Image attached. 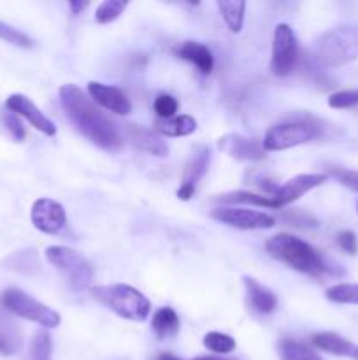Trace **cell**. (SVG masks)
I'll return each instance as SVG.
<instances>
[{
	"mask_svg": "<svg viewBox=\"0 0 358 360\" xmlns=\"http://www.w3.org/2000/svg\"><path fill=\"white\" fill-rule=\"evenodd\" d=\"M60 104L74 129L91 144L111 153L121 150L125 141L118 127L79 86L72 83L63 84L60 88Z\"/></svg>",
	"mask_w": 358,
	"mask_h": 360,
	"instance_id": "cell-1",
	"label": "cell"
},
{
	"mask_svg": "<svg viewBox=\"0 0 358 360\" xmlns=\"http://www.w3.org/2000/svg\"><path fill=\"white\" fill-rule=\"evenodd\" d=\"M267 253L272 259L286 264L291 269L298 273L309 274V276H323V274H333L339 276L344 271L337 266H332L321 253L312 248L304 239L295 238L291 234H277L267 241Z\"/></svg>",
	"mask_w": 358,
	"mask_h": 360,
	"instance_id": "cell-2",
	"label": "cell"
},
{
	"mask_svg": "<svg viewBox=\"0 0 358 360\" xmlns=\"http://www.w3.org/2000/svg\"><path fill=\"white\" fill-rule=\"evenodd\" d=\"M91 297L130 322H144L151 313V302L146 295L125 283L93 287Z\"/></svg>",
	"mask_w": 358,
	"mask_h": 360,
	"instance_id": "cell-3",
	"label": "cell"
},
{
	"mask_svg": "<svg viewBox=\"0 0 358 360\" xmlns=\"http://www.w3.org/2000/svg\"><path fill=\"white\" fill-rule=\"evenodd\" d=\"M314 58L325 69H336L358 60V23L325 32L316 42Z\"/></svg>",
	"mask_w": 358,
	"mask_h": 360,
	"instance_id": "cell-4",
	"label": "cell"
},
{
	"mask_svg": "<svg viewBox=\"0 0 358 360\" xmlns=\"http://www.w3.org/2000/svg\"><path fill=\"white\" fill-rule=\"evenodd\" d=\"M46 260L62 273L67 285L74 292H84L93 280V267L76 250L67 246H49L46 248Z\"/></svg>",
	"mask_w": 358,
	"mask_h": 360,
	"instance_id": "cell-5",
	"label": "cell"
},
{
	"mask_svg": "<svg viewBox=\"0 0 358 360\" xmlns=\"http://www.w3.org/2000/svg\"><path fill=\"white\" fill-rule=\"evenodd\" d=\"M0 302L13 315L39 323L44 329H56L60 322H62V319H60V315L55 309L42 304V302H39L37 299L28 295L27 292L20 290V288H7V290H4Z\"/></svg>",
	"mask_w": 358,
	"mask_h": 360,
	"instance_id": "cell-6",
	"label": "cell"
},
{
	"mask_svg": "<svg viewBox=\"0 0 358 360\" xmlns=\"http://www.w3.org/2000/svg\"><path fill=\"white\" fill-rule=\"evenodd\" d=\"M319 134H321L319 127L309 120L277 123L267 130L262 146L265 151H284L309 143V141L316 139Z\"/></svg>",
	"mask_w": 358,
	"mask_h": 360,
	"instance_id": "cell-7",
	"label": "cell"
},
{
	"mask_svg": "<svg viewBox=\"0 0 358 360\" xmlns=\"http://www.w3.org/2000/svg\"><path fill=\"white\" fill-rule=\"evenodd\" d=\"M298 62V42L290 25L279 23L272 35V58L270 70L274 76L286 77L295 70Z\"/></svg>",
	"mask_w": 358,
	"mask_h": 360,
	"instance_id": "cell-8",
	"label": "cell"
},
{
	"mask_svg": "<svg viewBox=\"0 0 358 360\" xmlns=\"http://www.w3.org/2000/svg\"><path fill=\"white\" fill-rule=\"evenodd\" d=\"M211 218L241 231H263L276 225V218L270 214L246 207H216L211 211Z\"/></svg>",
	"mask_w": 358,
	"mask_h": 360,
	"instance_id": "cell-9",
	"label": "cell"
},
{
	"mask_svg": "<svg viewBox=\"0 0 358 360\" xmlns=\"http://www.w3.org/2000/svg\"><path fill=\"white\" fill-rule=\"evenodd\" d=\"M30 220L37 231L49 236L60 234L67 227V213L63 206L48 197L37 199L32 204Z\"/></svg>",
	"mask_w": 358,
	"mask_h": 360,
	"instance_id": "cell-10",
	"label": "cell"
},
{
	"mask_svg": "<svg viewBox=\"0 0 358 360\" xmlns=\"http://www.w3.org/2000/svg\"><path fill=\"white\" fill-rule=\"evenodd\" d=\"M211 164V148L209 146H197L193 153L190 155L188 162L183 171L181 185L178 188V197L181 200H190L197 192V186L206 176L207 169Z\"/></svg>",
	"mask_w": 358,
	"mask_h": 360,
	"instance_id": "cell-11",
	"label": "cell"
},
{
	"mask_svg": "<svg viewBox=\"0 0 358 360\" xmlns=\"http://www.w3.org/2000/svg\"><path fill=\"white\" fill-rule=\"evenodd\" d=\"M6 109L27 120L35 130L42 132L44 136H56V125L23 94H13L6 98Z\"/></svg>",
	"mask_w": 358,
	"mask_h": 360,
	"instance_id": "cell-12",
	"label": "cell"
},
{
	"mask_svg": "<svg viewBox=\"0 0 358 360\" xmlns=\"http://www.w3.org/2000/svg\"><path fill=\"white\" fill-rule=\"evenodd\" d=\"M88 95H90L95 104L107 109L109 112H114V115L119 116H126L132 112V102L126 97L125 91L118 86L90 81L88 83Z\"/></svg>",
	"mask_w": 358,
	"mask_h": 360,
	"instance_id": "cell-13",
	"label": "cell"
},
{
	"mask_svg": "<svg viewBox=\"0 0 358 360\" xmlns=\"http://www.w3.org/2000/svg\"><path fill=\"white\" fill-rule=\"evenodd\" d=\"M218 148L225 151L228 157L242 162H262L267 157L262 143L241 136V134H227V136L220 137Z\"/></svg>",
	"mask_w": 358,
	"mask_h": 360,
	"instance_id": "cell-14",
	"label": "cell"
},
{
	"mask_svg": "<svg viewBox=\"0 0 358 360\" xmlns=\"http://www.w3.org/2000/svg\"><path fill=\"white\" fill-rule=\"evenodd\" d=\"M326 179H329V176L323 174V172H319V174H298L295 178L288 179L283 186H279L272 199L276 200L277 207L288 206V204L298 200L311 190L321 186Z\"/></svg>",
	"mask_w": 358,
	"mask_h": 360,
	"instance_id": "cell-15",
	"label": "cell"
},
{
	"mask_svg": "<svg viewBox=\"0 0 358 360\" xmlns=\"http://www.w3.org/2000/svg\"><path fill=\"white\" fill-rule=\"evenodd\" d=\"M125 136L137 150L151 155V157L164 158L168 155V146L157 132L140 125H126Z\"/></svg>",
	"mask_w": 358,
	"mask_h": 360,
	"instance_id": "cell-16",
	"label": "cell"
},
{
	"mask_svg": "<svg viewBox=\"0 0 358 360\" xmlns=\"http://www.w3.org/2000/svg\"><path fill=\"white\" fill-rule=\"evenodd\" d=\"M242 281H244L248 304L251 306L253 311L260 313V315H270V313L276 311L277 297L272 290H269L262 283H258L255 278L244 276Z\"/></svg>",
	"mask_w": 358,
	"mask_h": 360,
	"instance_id": "cell-17",
	"label": "cell"
},
{
	"mask_svg": "<svg viewBox=\"0 0 358 360\" xmlns=\"http://www.w3.org/2000/svg\"><path fill=\"white\" fill-rule=\"evenodd\" d=\"M175 55L179 58L186 60V62L193 63V65L199 69L200 74H211L214 67V58L211 49L206 44L199 41H185L178 49H175Z\"/></svg>",
	"mask_w": 358,
	"mask_h": 360,
	"instance_id": "cell-18",
	"label": "cell"
},
{
	"mask_svg": "<svg viewBox=\"0 0 358 360\" xmlns=\"http://www.w3.org/2000/svg\"><path fill=\"white\" fill-rule=\"evenodd\" d=\"M312 345H314L318 350L326 352V354L358 360V345L344 340L343 336H339V334L336 333L314 334V336H312Z\"/></svg>",
	"mask_w": 358,
	"mask_h": 360,
	"instance_id": "cell-19",
	"label": "cell"
},
{
	"mask_svg": "<svg viewBox=\"0 0 358 360\" xmlns=\"http://www.w3.org/2000/svg\"><path fill=\"white\" fill-rule=\"evenodd\" d=\"M154 129H157V132L161 134V136L185 137L195 132L197 120L188 115L174 116V118H167V120L158 118L157 122H154Z\"/></svg>",
	"mask_w": 358,
	"mask_h": 360,
	"instance_id": "cell-20",
	"label": "cell"
},
{
	"mask_svg": "<svg viewBox=\"0 0 358 360\" xmlns=\"http://www.w3.org/2000/svg\"><path fill=\"white\" fill-rule=\"evenodd\" d=\"M4 266L11 271H16L20 274H37L41 271V260H39L37 252L34 248L20 250L14 252L4 260Z\"/></svg>",
	"mask_w": 358,
	"mask_h": 360,
	"instance_id": "cell-21",
	"label": "cell"
},
{
	"mask_svg": "<svg viewBox=\"0 0 358 360\" xmlns=\"http://www.w3.org/2000/svg\"><path fill=\"white\" fill-rule=\"evenodd\" d=\"M151 329L158 340H167L179 333V316L172 308L165 306L154 311L151 319Z\"/></svg>",
	"mask_w": 358,
	"mask_h": 360,
	"instance_id": "cell-22",
	"label": "cell"
},
{
	"mask_svg": "<svg viewBox=\"0 0 358 360\" xmlns=\"http://www.w3.org/2000/svg\"><path fill=\"white\" fill-rule=\"evenodd\" d=\"M218 202L221 204H249V206H258V207H270L276 210L277 204L272 197L260 195V193L244 192V190H237V192H228L223 195L216 197ZM279 210V207H277Z\"/></svg>",
	"mask_w": 358,
	"mask_h": 360,
	"instance_id": "cell-23",
	"label": "cell"
},
{
	"mask_svg": "<svg viewBox=\"0 0 358 360\" xmlns=\"http://www.w3.org/2000/svg\"><path fill=\"white\" fill-rule=\"evenodd\" d=\"M218 9H220L221 18H223L225 25L228 30L239 34L244 25V14H246V2H232V0H218Z\"/></svg>",
	"mask_w": 358,
	"mask_h": 360,
	"instance_id": "cell-24",
	"label": "cell"
},
{
	"mask_svg": "<svg viewBox=\"0 0 358 360\" xmlns=\"http://www.w3.org/2000/svg\"><path fill=\"white\" fill-rule=\"evenodd\" d=\"M281 360H323L316 352L295 340H281L277 343Z\"/></svg>",
	"mask_w": 358,
	"mask_h": 360,
	"instance_id": "cell-25",
	"label": "cell"
},
{
	"mask_svg": "<svg viewBox=\"0 0 358 360\" xmlns=\"http://www.w3.org/2000/svg\"><path fill=\"white\" fill-rule=\"evenodd\" d=\"M53 340L48 330H37L32 338L27 360H51Z\"/></svg>",
	"mask_w": 358,
	"mask_h": 360,
	"instance_id": "cell-26",
	"label": "cell"
},
{
	"mask_svg": "<svg viewBox=\"0 0 358 360\" xmlns=\"http://www.w3.org/2000/svg\"><path fill=\"white\" fill-rule=\"evenodd\" d=\"M325 297L337 304H358V283H339L326 288Z\"/></svg>",
	"mask_w": 358,
	"mask_h": 360,
	"instance_id": "cell-27",
	"label": "cell"
},
{
	"mask_svg": "<svg viewBox=\"0 0 358 360\" xmlns=\"http://www.w3.org/2000/svg\"><path fill=\"white\" fill-rule=\"evenodd\" d=\"M126 7H128V2H123V0H104L95 9V21L100 25L112 23L125 13Z\"/></svg>",
	"mask_w": 358,
	"mask_h": 360,
	"instance_id": "cell-28",
	"label": "cell"
},
{
	"mask_svg": "<svg viewBox=\"0 0 358 360\" xmlns=\"http://www.w3.org/2000/svg\"><path fill=\"white\" fill-rule=\"evenodd\" d=\"M204 347H206L209 352H213V354L220 355L221 357V355H227L230 354V352H234L235 347H237V343H235L234 338L228 336V334L213 330V333H207L206 336H204Z\"/></svg>",
	"mask_w": 358,
	"mask_h": 360,
	"instance_id": "cell-29",
	"label": "cell"
},
{
	"mask_svg": "<svg viewBox=\"0 0 358 360\" xmlns=\"http://www.w3.org/2000/svg\"><path fill=\"white\" fill-rule=\"evenodd\" d=\"M0 39H2L4 42H7V44L16 46V48L28 49L34 46L32 37H28L25 32L18 30V28H14L13 25L6 23V21H2V20H0Z\"/></svg>",
	"mask_w": 358,
	"mask_h": 360,
	"instance_id": "cell-30",
	"label": "cell"
},
{
	"mask_svg": "<svg viewBox=\"0 0 358 360\" xmlns=\"http://www.w3.org/2000/svg\"><path fill=\"white\" fill-rule=\"evenodd\" d=\"M0 122H2L4 129H6V132L9 134L14 143H23L25 137H27V130H25L20 116L11 111H4L0 112Z\"/></svg>",
	"mask_w": 358,
	"mask_h": 360,
	"instance_id": "cell-31",
	"label": "cell"
},
{
	"mask_svg": "<svg viewBox=\"0 0 358 360\" xmlns=\"http://www.w3.org/2000/svg\"><path fill=\"white\" fill-rule=\"evenodd\" d=\"M281 220H283L286 225H291V227H297V229H316L319 225L318 220H316L311 213L302 210L284 211V213L281 214Z\"/></svg>",
	"mask_w": 358,
	"mask_h": 360,
	"instance_id": "cell-32",
	"label": "cell"
},
{
	"mask_svg": "<svg viewBox=\"0 0 358 360\" xmlns=\"http://www.w3.org/2000/svg\"><path fill=\"white\" fill-rule=\"evenodd\" d=\"M154 112L160 120H167V118H174L175 112L179 109V102L178 98L172 97L168 94H160L153 102Z\"/></svg>",
	"mask_w": 358,
	"mask_h": 360,
	"instance_id": "cell-33",
	"label": "cell"
},
{
	"mask_svg": "<svg viewBox=\"0 0 358 360\" xmlns=\"http://www.w3.org/2000/svg\"><path fill=\"white\" fill-rule=\"evenodd\" d=\"M329 105L332 109H350L358 105V88L354 90H340L329 97Z\"/></svg>",
	"mask_w": 358,
	"mask_h": 360,
	"instance_id": "cell-34",
	"label": "cell"
},
{
	"mask_svg": "<svg viewBox=\"0 0 358 360\" xmlns=\"http://www.w3.org/2000/svg\"><path fill=\"white\" fill-rule=\"evenodd\" d=\"M332 176L346 188L353 190V192L358 193V171H350V169H340V167H333Z\"/></svg>",
	"mask_w": 358,
	"mask_h": 360,
	"instance_id": "cell-35",
	"label": "cell"
},
{
	"mask_svg": "<svg viewBox=\"0 0 358 360\" xmlns=\"http://www.w3.org/2000/svg\"><path fill=\"white\" fill-rule=\"evenodd\" d=\"M337 245L350 255H357L358 253V239L357 234L351 231H343L337 236Z\"/></svg>",
	"mask_w": 358,
	"mask_h": 360,
	"instance_id": "cell-36",
	"label": "cell"
},
{
	"mask_svg": "<svg viewBox=\"0 0 358 360\" xmlns=\"http://www.w3.org/2000/svg\"><path fill=\"white\" fill-rule=\"evenodd\" d=\"M20 343H14L13 338L6 336V334L0 333V354L4 355H11L18 350Z\"/></svg>",
	"mask_w": 358,
	"mask_h": 360,
	"instance_id": "cell-37",
	"label": "cell"
},
{
	"mask_svg": "<svg viewBox=\"0 0 358 360\" xmlns=\"http://www.w3.org/2000/svg\"><path fill=\"white\" fill-rule=\"evenodd\" d=\"M154 360H237V359L220 357V355H202V357H195V359H179V357H175V355H171V354H161V355H158Z\"/></svg>",
	"mask_w": 358,
	"mask_h": 360,
	"instance_id": "cell-38",
	"label": "cell"
},
{
	"mask_svg": "<svg viewBox=\"0 0 358 360\" xmlns=\"http://www.w3.org/2000/svg\"><path fill=\"white\" fill-rule=\"evenodd\" d=\"M88 6H90L88 2H77V0H72V2H69V7H70V11H72L74 16H76V14L83 13V11L86 9Z\"/></svg>",
	"mask_w": 358,
	"mask_h": 360,
	"instance_id": "cell-39",
	"label": "cell"
},
{
	"mask_svg": "<svg viewBox=\"0 0 358 360\" xmlns=\"http://www.w3.org/2000/svg\"><path fill=\"white\" fill-rule=\"evenodd\" d=\"M357 211H358V204H357Z\"/></svg>",
	"mask_w": 358,
	"mask_h": 360,
	"instance_id": "cell-40",
	"label": "cell"
}]
</instances>
